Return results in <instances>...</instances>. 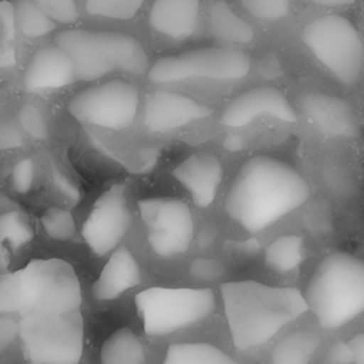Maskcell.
Returning a JSON list of instances; mask_svg holds the SVG:
<instances>
[{
	"mask_svg": "<svg viewBox=\"0 0 364 364\" xmlns=\"http://www.w3.org/2000/svg\"><path fill=\"white\" fill-rule=\"evenodd\" d=\"M141 283V269L127 247L114 250L92 284L95 300H114Z\"/></svg>",
	"mask_w": 364,
	"mask_h": 364,
	"instance_id": "18",
	"label": "cell"
},
{
	"mask_svg": "<svg viewBox=\"0 0 364 364\" xmlns=\"http://www.w3.org/2000/svg\"><path fill=\"white\" fill-rule=\"evenodd\" d=\"M77 77L71 57L58 46L44 47L31 57L23 84L27 91L60 88L71 84Z\"/></svg>",
	"mask_w": 364,
	"mask_h": 364,
	"instance_id": "17",
	"label": "cell"
},
{
	"mask_svg": "<svg viewBox=\"0 0 364 364\" xmlns=\"http://www.w3.org/2000/svg\"><path fill=\"white\" fill-rule=\"evenodd\" d=\"M199 16V0H154L151 27L175 40H183L193 34Z\"/></svg>",
	"mask_w": 364,
	"mask_h": 364,
	"instance_id": "19",
	"label": "cell"
},
{
	"mask_svg": "<svg viewBox=\"0 0 364 364\" xmlns=\"http://www.w3.org/2000/svg\"><path fill=\"white\" fill-rule=\"evenodd\" d=\"M28 219L20 210H9L0 218V240L11 250H17L33 239Z\"/></svg>",
	"mask_w": 364,
	"mask_h": 364,
	"instance_id": "27",
	"label": "cell"
},
{
	"mask_svg": "<svg viewBox=\"0 0 364 364\" xmlns=\"http://www.w3.org/2000/svg\"><path fill=\"white\" fill-rule=\"evenodd\" d=\"M142 3L144 0H87L85 9L94 16L128 20L134 17Z\"/></svg>",
	"mask_w": 364,
	"mask_h": 364,
	"instance_id": "28",
	"label": "cell"
},
{
	"mask_svg": "<svg viewBox=\"0 0 364 364\" xmlns=\"http://www.w3.org/2000/svg\"><path fill=\"white\" fill-rule=\"evenodd\" d=\"M260 117H270L283 122L297 119L293 105L279 88L255 87L230 101L220 117V122L230 128H243Z\"/></svg>",
	"mask_w": 364,
	"mask_h": 364,
	"instance_id": "12",
	"label": "cell"
},
{
	"mask_svg": "<svg viewBox=\"0 0 364 364\" xmlns=\"http://www.w3.org/2000/svg\"><path fill=\"white\" fill-rule=\"evenodd\" d=\"M290 0H242L245 9L260 20H279L287 14Z\"/></svg>",
	"mask_w": 364,
	"mask_h": 364,
	"instance_id": "30",
	"label": "cell"
},
{
	"mask_svg": "<svg viewBox=\"0 0 364 364\" xmlns=\"http://www.w3.org/2000/svg\"><path fill=\"white\" fill-rule=\"evenodd\" d=\"M14 11L17 28L28 38L41 37L55 28V20L34 0H16Z\"/></svg>",
	"mask_w": 364,
	"mask_h": 364,
	"instance_id": "26",
	"label": "cell"
},
{
	"mask_svg": "<svg viewBox=\"0 0 364 364\" xmlns=\"http://www.w3.org/2000/svg\"><path fill=\"white\" fill-rule=\"evenodd\" d=\"M173 176L188 191L196 206L208 208L219 191L223 168L216 155L195 152L173 169Z\"/></svg>",
	"mask_w": 364,
	"mask_h": 364,
	"instance_id": "14",
	"label": "cell"
},
{
	"mask_svg": "<svg viewBox=\"0 0 364 364\" xmlns=\"http://www.w3.org/2000/svg\"><path fill=\"white\" fill-rule=\"evenodd\" d=\"M81 304L80 282L63 259H36L0 279V311L64 313Z\"/></svg>",
	"mask_w": 364,
	"mask_h": 364,
	"instance_id": "3",
	"label": "cell"
},
{
	"mask_svg": "<svg viewBox=\"0 0 364 364\" xmlns=\"http://www.w3.org/2000/svg\"><path fill=\"white\" fill-rule=\"evenodd\" d=\"M309 196L306 179L293 166L272 156L256 155L233 178L225 209L245 230L259 233L300 208Z\"/></svg>",
	"mask_w": 364,
	"mask_h": 364,
	"instance_id": "1",
	"label": "cell"
},
{
	"mask_svg": "<svg viewBox=\"0 0 364 364\" xmlns=\"http://www.w3.org/2000/svg\"><path fill=\"white\" fill-rule=\"evenodd\" d=\"M249 70L250 60L243 51L232 47H206L156 60L148 77L156 84L189 78L230 81L243 78Z\"/></svg>",
	"mask_w": 364,
	"mask_h": 364,
	"instance_id": "8",
	"label": "cell"
},
{
	"mask_svg": "<svg viewBox=\"0 0 364 364\" xmlns=\"http://www.w3.org/2000/svg\"><path fill=\"white\" fill-rule=\"evenodd\" d=\"M303 41L311 54L344 85L355 84L363 71V43L353 23L338 14L309 23Z\"/></svg>",
	"mask_w": 364,
	"mask_h": 364,
	"instance_id": "7",
	"label": "cell"
},
{
	"mask_svg": "<svg viewBox=\"0 0 364 364\" xmlns=\"http://www.w3.org/2000/svg\"><path fill=\"white\" fill-rule=\"evenodd\" d=\"M304 259V240L297 235H284L273 240L266 252V266L279 273L286 274L301 264Z\"/></svg>",
	"mask_w": 364,
	"mask_h": 364,
	"instance_id": "25",
	"label": "cell"
},
{
	"mask_svg": "<svg viewBox=\"0 0 364 364\" xmlns=\"http://www.w3.org/2000/svg\"><path fill=\"white\" fill-rule=\"evenodd\" d=\"M146 225V239L161 257H175L188 250L193 235L189 206L176 198H146L138 203Z\"/></svg>",
	"mask_w": 364,
	"mask_h": 364,
	"instance_id": "10",
	"label": "cell"
},
{
	"mask_svg": "<svg viewBox=\"0 0 364 364\" xmlns=\"http://www.w3.org/2000/svg\"><path fill=\"white\" fill-rule=\"evenodd\" d=\"M223 272L222 264L218 260L212 259H196L191 264L192 276L200 280H210L220 276Z\"/></svg>",
	"mask_w": 364,
	"mask_h": 364,
	"instance_id": "35",
	"label": "cell"
},
{
	"mask_svg": "<svg viewBox=\"0 0 364 364\" xmlns=\"http://www.w3.org/2000/svg\"><path fill=\"white\" fill-rule=\"evenodd\" d=\"M54 41L71 57L77 77L81 80H97L114 70L97 37V31L70 28L60 31Z\"/></svg>",
	"mask_w": 364,
	"mask_h": 364,
	"instance_id": "15",
	"label": "cell"
},
{
	"mask_svg": "<svg viewBox=\"0 0 364 364\" xmlns=\"http://www.w3.org/2000/svg\"><path fill=\"white\" fill-rule=\"evenodd\" d=\"M16 11H14V6L7 1L3 0L0 3V30H1V41H9L11 43V40L14 38L16 34Z\"/></svg>",
	"mask_w": 364,
	"mask_h": 364,
	"instance_id": "34",
	"label": "cell"
},
{
	"mask_svg": "<svg viewBox=\"0 0 364 364\" xmlns=\"http://www.w3.org/2000/svg\"><path fill=\"white\" fill-rule=\"evenodd\" d=\"M18 122L33 138L46 139L48 135L47 119L44 114L33 104H26L18 112Z\"/></svg>",
	"mask_w": 364,
	"mask_h": 364,
	"instance_id": "31",
	"label": "cell"
},
{
	"mask_svg": "<svg viewBox=\"0 0 364 364\" xmlns=\"http://www.w3.org/2000/svg\"><path fill=\"white\" fill-rule=\"evenodd\" d=\"M309 121L328 136H355L358 121L353 108L341 98L326 94H309L301 101Z\"/></svg>",
	"mask_w": 364,
	"mask_h": 364,
	"instance_id": "16",
	"label": "cell"
},
{
	"mask_svg": "<svg viewBox=\"0 0 364 364\" xmlns=\"http://www.w3.org/2000/svg\"><path fill=\"white\" fill-rule=\"evenodd\" d=\"M20 338L26 358L34 364H75L82 355L80 310L20 314Z\"/></svg>",
	"mask_w": 364,
	"mask_h": 364,
	"instance_id": "5",
	"label": "cell"
},
{
	"mask_svg": "<svg viewBox=\"0 0 364 364\" xmlns=\"http://www.w3.org/2000/svg\"><path fill=\"white\" fill-rule=\"evenodd\" d=\"M320 346V337L310 330H297L283 337L272 351L274 364H306Z\"/></svg>",
	"mask_w": 364,
	"mask_h": 364,
	"instance_id": "23",
	"label": "cell"
},
{
	"mask_svg": "<svg viewBox=\"0 0 364 364\" xmlns=\"http://www.w3.org/2000/svg\"><path fill=\"white\" fill-rule=\"evenodd\" d=\"M210 114L209 108L196 100L166 90H158L146 95L144 122L151 132H168Z\"/></svg>",
	"mask_w": 364,
	"mask_h": 364,
	"instance_id": "13",
	"label": "cell"
},
{
	"mask_svg": "<svg viewBox=\"0 0 364 364\" xmlns=\"http://www.w3.org/2000/svg\"><path fill=\"white\" fill-rule=\"evenodd\" d=\"M131 225L125 185L115 183L107 189L94 203L82 226V237L90 249L102 256L121 242Z\"/></svg>",
	"mask_w": 364,
	"mask_h": 364,
	"instance_id": "11",
	"label": "cell"
},
{
	"mask_svg": "<svg viewBox=\"0 0 364 364\" xmlns=\"http://www.w3.org/2000/svg\"><path fill=\"white\" fill-rule=\"evenodd\" d=\"M34 181V162L30 158L20 159L11 169V182L18 193H27Z\"/></svg>",
	"mask_w": 364,
	"mask_h": 364,
	"instance_id": "33",
	"label": "cell"
},
{
	"mask_svg": "<svg viewBox=\"0 0 364 364\" xmlns=\"http://www.w3.org/2000/svg\"><path fill=\"white\" fill-rule=\"evenodd\" d=\"M327 363L331 364H351L354 363V355L348 341L336 343L327 353Z\"/></svg>",
	"mask_w": 364,
	"mask_h": 364,
	"instance_id": "36",
	"label": "cell"
},
{
	"mask_svg": "<svg viewBox=\"0 0 364 364\" xmlns=\"http://www.w3.org/2000/svg\"><path fill=\"white\" fill-rule=\"evenodd\" d=\"M220 296L232 343L237 351L264 344L309 310L306 297L297 289L255 280L223 283Z\"/></svg>",
	"mask_w": 364,
	"mask_h": 364,
	"instance_id": "2",
	"label": "cell"
},
{
	"mask_svg": "<svg viewBox=\"0 0 364 364\" xmlns=\"http://www.w3.org/2000/svg\"><path fill=\"white\" fill-rule=\"evenodd\" d=\"M16 63V57H14V50L11 47V44L9 41H1L0 46V65L3 68L6 67H11Z\"/></svg>",
	"mask_w": 364,
	"mask_h": 364,
	"instance_id": "40",
	"label": "cell"
},
{
	"mask_svg": "<svg viewBox=\"0 0 364 364\" xmlns=\"http://www.w3.org/2000/svg\"><path fill=\"white\" fill-rule=\"evenodd\" d=\"M165 364H236L229 354L209 343H175L165 354Z\"/></svg>",
	"mask_w": 364,
	"mask_h": 364,
	"instance_id": "24",
	"label": "cell"
},
{
	"mask_svg": "<svg viewBox=\"0 0 364 364\" xmlns=\"http://www.w3.org/2000/svg\"><path fill=\"white\" fill-rule=\"evenodd\" d=\"M310 1L324 7H341V6H350L355 0H310Z\"/></svg>",
	"mask_w": 364,
	"mask_h": 364,
	"instance_id": "41",
	"label": "cell"
},
{
	"mask_svg": "<svg viewBox=\"0 0 364 364\" xmlns=\"http://www.w3.org/2000/svg\"><path fill=\"white\" fill-rule=\"evenodd\" d=\"M210 33L229 43L246 44L253 40V28L243 18L233 13V10L223 1H216L209 10Z\"/></svg>",
	"mask_w": 364,
	"mask_h": 364,
	"instance_id": "21",
	"label": "cell"
},
{
	"mask_svg": "<svg viewBox=\"0 0 364 364\" xmlns=\"http://www.w3.org/2000/svg\"><path fill=\"white\" fill-rule=\"evenodd\" d=\"M97 37L114 68L131 74L146 71L148 55L135 37L117 31H97Z\"/></svg>",
	"mask_w": 364,
	"mask_h": 364,
	"instance_id": "20",
	"label": "cell"
},
{
	"mask_svg": "<svg viewBox=\"0 0 364 364\" xmlns=\"http://www.w3.org/2000/svg\"><path fill=\"white\" fill-rule=\"evenodd\" d=\"M348 344L354 355V363L364 364V333L354 336L351 340H348Z\"/></svg>",
	"mask_w": 364,
	"mask_h": 364,
	"instance_id": "39",
	"label": "cell"
},
{
	"mask_svg": "<svg viewBox=\"0 0 364 364\" xmlns=\"http://www.w3.org/2000/svg\"><path fill=\"white\" fill-rule=\"evenodd\" d=\"M18 333H20L18 321L3 317L0 320V351H4Z\"/></svg>",
	"mask_w": 364,
	"mask_h": 364,
	"instance_id": "37",
	"label": "cell"
},
{
	"mask_svg": "<svg viewBox=\"0 0 364 364\" xmlns=\"http://www.w3.org/2000/svg\"><path fill=\"white\" fill-rule=\"evenodd\" d=\"M46 233L55 240H70L75 235V222L70 212L61 208H50L41 216Z\"/></svg>",
	"mask_w": 364,
	"mask_h": 364,
	"instance_id": "29",
	"label": "cell"
},
{
	"mask_svg": "<svg viewBox=\"0 0 364 364\" xmlns=\"http://www.w3.org/2000/svg\"><path fill=\"white\" fill-rule=\"evenodd\" d=\"M53 20L58 23H73L78 18L74 0H34Z\"/></svg>",
	"mask_w": 364,
	"mask_h": 364,
	"instance_id": "32",
	"label": "cell"
},
{
	"mask_svg": "<svg viewBox=\"0 0 364 364\" xmlns=\"http://www.w3.org/2000/svg\"><path fill=\"white\" fill-rule=\"evenodd\" d=\"M323 328H338L364 313V260L346 252L327 255L304 294Z\"/></svg>",
	"mask_w": 364,
	"mask_h": 364,
	"instance_id": "4",
	"label": "cell"
},
{
	"mask_svg": "<svg viewBox=\"0 0 364 364\" xmlns=\"http://www.w3.org/2000/svg\"><path fill=\"white\" fill-rule=\"evenodd\" d=\"M210 289L149 287L135 296L148 336H168L205 320L215 310Z\"/></svg>",
	"mask_w": 364,
	"mask_h": 364,
	"instance_id": "6",
	"label": "cell"
},
{
	"mask_svg": "<svg viewBox=\"0 0 364 364\" xmlns=\"http://www.w3.org/2000/svg\"><path fill=\"white\" fill-rule=\"evenodd\" d=\"M23 145V139L20 132L10 124H1L0 128V146L3 149H10V148H18Z\"/></svg>",
	"mask_w": 364,
	"mask_h": 364,
	"instance_id": "38",
	"label": "cell"
},
{
	"mask_svg": "<svg viewBox=\"0 0 364 364\" xmlns=\"http://www.w3.org/2000/svg\"><path fill=\"white\" fill-rule=\"evenodd\" d=\"M145 360L141 340L128 327L114 331L101 348V361L104 364H144Z\"/></svg>",
	"mask_w": 364,
	"mask_h": 364,
	"instance_id": "22",
	"label": "cell"
},
{
	"mask_svg": "<svg viewBox=\"0 0 364 364\" xmlns=\"http://www.w3.org/2000/svg\"><path fill=\"white\" fill-rule=\"evenodd\" d=\"M139 104L138 88L124 80H111L75 94L67 105L80 122L108 129H122L135 119Z\"/></svg>",
	"mask_w": 364,
	"mask_h": 364,
	"instance_id": "9",
	"label": "cell"
}]
</instances>
